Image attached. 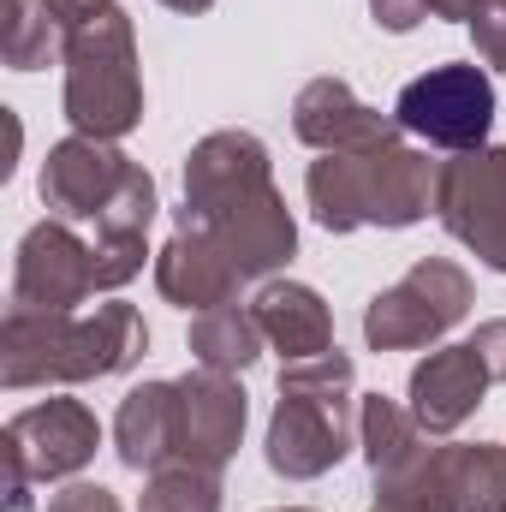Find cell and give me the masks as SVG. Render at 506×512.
Masks as SVG:
<instances>
[{
    "instance_id": "obj_27",
    "label": "cell",
    "mask_w": 506,
    "mask_h": 512,
    "mask_svg": "<svg viewBox=\"0 0 506 512\" xmlns=\"http://www.w3.org/2000/svg\"><path fill=\"white\" fill-rule=\"evenodd\" d=\"M471 346H477V358L489 364V376H495V382H506V316L483 322V328L471 334Z\"/></svg>"
},
{
    "instance_id": "obj_11",
    "label": "cell",
    "mask_w": 506,
    "mask_h": 512,
    "mask_svg": "<svg viewBox=\"0 0 506 512\" xmlns=\"http://www.w3.org/2000/svg\"><path fill=\"white\" fill-rule=\"evenodd\" d=\"M131 167L137 161H131L120 143L72 131L42 161V203H48L54 221H96L114 203V191L131 179Z\"/></svg>"
},
{
    "instance_id": "obj_10",
    "label": "cell",
    "mask_w": 506,
    "mask_h": 512,
    "mask_svg": "<svg viewBox=\"0 0 506 512\" xmlns=\"http://www.w3.org/2000/svg\"><path fill=\"white\" fill-rule=\"evenodd\" d=\"M96 292V245L72 233V221H36L12 262V310L72 316Z\"/></svg>"
},
{
    "instance_id": "obj_25",
    "label": "cell",
    "mask_w": 506,
    "mask_h": 512,
    "mask_svg": "<svg viewBox=\"0 0 506 512\" xmlns=\"http://www.w3.org/2000/svg\"><path fill=\"white\" fill-rule=\"evenodd\" d=\"M48 512H120V495L114 489H102V483H66Z\"/></svg>"
},
{
    "instance_id": "obj_17",
    "label": "cell",
    "mask_w": 506,
    "mask_h": 512,
    "mask_svg": "<svg viewBox=\"0 0 506 512\" xmlns=\"http://www.w3.org/2000/svg\"><path fill=\"white\" fill-rule=\"evenodd\" d=\"M251 316H256V328H262V340H268L286 364L334 352V316H328L322 292L304 286V280H262Z\"/></svg>"
},
{
    "instance_id": "obj_6",
    "label": "cell",
    "mask_w": 506,
    "mask_h": 512,
    "mask_svg": "<svg viewBox=\"0 0 506 512\" xmlns=\"http://www.w3.org/2000/svg\"><path fill=\"white\" fill-rule=\"evenodd\" d=\"M102 447V423L84 399H42L6 417L0 429V459H6V512H30L36 483H66L78 477Z\"/></svg>"
},
{
    "instance_id": "obj_2",
    "label": "cell",
    "mask_w": 506,
    "mask_h": 512,
    "mask_svg": "<svg viewBox=\"0 0 506 512\" xmlns=\"http://www.w3.org/2000/svg\"><path fill=\"white\" fill-rule=\"evenodd\" d=\"M149 352V328L137 304H102L96 316H42V310H6L0 322V387H54V382H102L126 376Z\"/></svg>"
},
{
    "instance_id": "obj_28",
    "label": "cell",
    "mask_w": 506,
    "mask_h": 512,
    "mask_svg": "<svg viewBox=\"0 0 506 512\" xmlns=\"http://www.w3.org/2000/svg\"><path fill=\"white\" fill-rule=\"evenodd\" d=\"M48 6H54V18H60L66 30H78L84 18H96V12H102V6H114V0H48Z\"/></svg>"
},
{
    "instance_id": "obj_19",
    "label": "cell",
    "mask_w": 506,
    "mask_h": 512,
    "mask_svg": "<svg viewBox=\"0 0 506 512\" xmlns=\"http://www.w3.org/2000/svg\"><path fill=\"white\" fill-rule=\"evenodd\" d=\"M185 346H191V358L203 364V370H221V376H245L256 358H262V328H256L251 310H239V304H221V310H203V316H191V334H185Z\"/></svg>"
},
{
    "instance_id": "obj_22",
    "label": "cell",
    "mask_w": 506,
    "mask_h": 512,
    "mask_svg": "<svg viewBox=\"0 0 506 512\" xmlns=\"http://www.w3.org/2000/svg\"><path fill=\"white\" fill-rule=\"evenodd\" d=\"M66 36H72V30L54 18L48 0H12V18H6V42H0V54H6L12 72H42L54 54H66Z\"/></svg>"
},
{
    "instance_id": "obj_7",
    "label": "cell",
    "mask_w": 506,
    "mask_h": 512,
    "mask_svg": "<svg viewBox=\"0 0 506 512\" xmlns=\"http://www.w3.org/2000/svg\"><path fill=\"white\" fill-rule=\"evenodd\" d=\"M465 316H471V274L447 256H423L387 292L370 298L364 340L370 352H417V346H435Z\"/></svg>"
},
{
    "instance_id": "obj_12",
    "label": "cell",
    "mask_w": 506,
    "mask_h": 512,
    "mask_svg": "<svg viewBox=\"0 0 506 512\" xmlns=\"http://www.w3.org/2000/svg\"><path fill=\"white\" fill-rule=\"evenodd\" d=\"M245 417H251V393L239 387V376L197 364L191 376H179V459L173 465L227 471V459L245 441Z\"/></svg>"
},
{
    "instance_id": "obj_16",
    "label": "cell",
    "mask_w": 506,
    "mask_h": 512,
    "mask_svg": "<svg viewBox=\"0 0 506 512\" xmlns=\"http://www.w3.org/2000/svg\"><path fill=\"white\" fill-rule=\"evenodd\" d=\"M155 209H161V197H155L149 167H131V179L114 191V203L90 221L96 227V292H120L126 280L143 274Z\"/></svg>"
},
{
    "instance_id": "obj_30",
    "label": "cell",
    "mask_w": 506,
    "mask_h": 512,
    "mask_svg": "<svg viewBox=\"0 0 506 512\" xmlns=\"http://www.w3.org/2000/svg\"><path fill=\"white\" fill-rule=\"evenodd\" d=\"M161 6H173V12H209L215 0H161Z\"/></svg>"
},
{
    "instance_id": "obj_23",
    "label": "cell",
    "mask_w": 506,
    "mask_h": 512,
    "mask_svg": "<svg viewBox=\"0 0 506 512\" xmlns=\"http://www.w3.org/2000/svg\"><path fill=\"white\" fill-rule=\"evenodd\" d=\"M143 512H221V471L161 465L143 483Z\"/></svg>"
},
{
    "instance_id": "obj_24",
    "label": "cell",
    "mask_w": 506,
    "mask_h": 512,
    "mask_svg": "<svg viewBox=\"0 0 506 512\" xmlns=\"http://www.w3.org/2000/svg\"><path fill=\"white\" fill-rule=\"evenodd\" d=\"M471 42L489 72H506V0H483L471 12Z\"/></svg>"
},
{
    "instance_id": "obj_4",
    "label": "cell",
    "mask_w": 506,
    "mask_h": 512,
    "mask_svg": "<svg viewBox=\"0 0 506 512\" xmlns=\"http://www.w3.org/2000/svg\"><path fill=\"white\" fill-rule=\"evenodd\" d=\"M352 435H358L352 358L340 346L280 370V399L268 411V441H262V459L274 477H286V483L328 477L352 453Z\"/></svg>"
},
{
    "instance_id": "obj_8",
    "label": "cell",
    "mask_w": 506,
    "mask_h": 512,
    "mask_svg": "<svg viewBox=\"0 0 506 512\" xmlns=\"http://www.w3.org/2000/svg\"><path fill=\"white\" fill-rule=\"evenodd\" d=\"M393 120H399V131H411L447 155L483 149L489 126H495V84L483 66H435L399 90Z\"/></svg>"
},
{
    "instance_id": "obj_15",
    "label": "cell",
    "mask_w": 506,
    "mask_h": 512,
    "mask_svg": "<svg viewBox=\"0 0 506 512\" xmlns=\"http://www.w3.org/2000/svg\"><path fill=\"white\" fill-rule=\"evenodd\" d=\"M155 286L167 304L203 316V310H221L239 298L245 274L233 268V256L221 251L209 233H191V227H173V239L155 251Z\"/></svg>"
},
{
    "instance_id": "obj_5",
    "label": "cell",
    "mask_w": 506,
    "mask_h": 512,
    "mask_svg": "<svg viewBox=\"0 0 506 512\" xmlns=\"http://www.w3.org/2000/svg\"><path fill=\"white\" fill-rule=\"evenodd\" d=\"M66 120L84 137L120 143L143 126V78H137V36L120 6H102L66 36Z\"/></svg>"
},
{
    "instance_id": "obj_14",
    "label": "cell",
    "mask_w": 506,
    "mask_h": 512,
    "mask_svg": "<svg viewBox=\"0 0 506 512\" xmlns=\"http://www.w3.org/2000/svg\"><path fill=\"white\" fill-rule=\"evenodd\" d=\"M495 387L489 376V364L477 358V346L465 340V346H435L417 370H411V417L429 429V435H453L477 405H483V393Z\"/></svg>"
},
{
    "instance_id": "obj_18",
    "label": "cell",
    "mask_w": 506,
    "mask_h": 512,
    "mask_svg": "<svg viewBox=\"0 0 506 512\" xmlns=\"http://www.w3.org/2000/svg\"><path fill=\"white\" fill-rule=\"evenodd\" d=\"M114 453L126 471H161L179 459V382H143L120 399Z\"/></svg>"
},
{
    "instance_id": "obj_13",
    "label": "cell",
    "mask_w": 506,
    "mask_h": 512,
    "mask_svg": "<svg viewBox=\"0 0 506 512\" xmlns=\"http://www.w3.org/2000/svg\"><path fill=\"white\" fill-rule=\"evenodd\" d=\"M292 131L322 155H358V149L399 143V120L358 102V90L346 78H310L292 102Z\"/></svg>"
},
{
    "instance_id": "obj_20",
    "label": "cell",
    "mask_w": 506,
    "mask_h": 512,
    "mask_svg": "<svg viewBox=\"0 0 506 512\" xmlns=\"http://www.w3.org/2000/svg\"><path fill=\"white\" fill-rule=\"evenodd\" d=\"M358 441H364V459H370V477H387L399 465H411L423 447H429V429L411 417V405L387 399V393H370L358 405Z\"/></svg>"
},
{
    "instance_id": "obj_26",
    "label": "cell",
    "mask_w": 506,
    "mask_h": 512,
    "mask_svg": "<svg viewBox=\"0 0 506 512\" xmlns=\"http://www.w3.org/2000/svg\"><path fill=\"white\" fill-rule=\"evenodd\" d=\"M370 12H376L381 30H393V36H405V30H417V24L429 18L423 0H370Z\"/></svg>"
},
{
    "instance_id": "obj_29",
    "label": "cell",
    "mask_w": 506,
    "mask_h": 512,
    "mask_svg": "<svg viewBox=\"0 0 506 512\" xmlns=\"http://www.w3.org/2000/svg\"><path fill=\"white\" fill-rule=\"evenodd\" d=\"M429 6V18H459V24H471V12L483 6V0H423Z\"/></svg>"
},
{
    "instance_id": "obj_31",
    "label": "cell",
    "mask_w": 506,
    "mask_h": 512,
    "mask_svg": "<svg viewBox=\"0 0 506 512\" xmlns=\"http://www.w3.org/2000/svg\"><path fill=\"white\" fill-rule=\"evenodd\" d=\"M274 512H316V507H274Z\"/></svg>"
},
{
    "instance_id": "obj_3",
    "label": "cell",
    "mask_w": 506,
    "mask_h": 512,
    "mask_svg": "<svg viewBox=\"0 0 506 512\" xmlns=\"http://www.w3.org/2000/svg\"><path fill=\"white\" fill-rule=\"evenodd\" d=\"M435 179L441 161L405 143H381L358 155H322L304 173V197L316 227L328 233H358V227H411L435 209Z\"/></svg>"
},
{
    "instance_id": "obj_9",
    "label": "cell",
    "mask_w": 506,
    "mask_h": 512,
    "mask_svg": "<svg viewBox=\"0 0 506 512\" xmlns=\"http://www.w3.org/2000/svg\"><path fill=\"white\" fill-rule=\"evenodd\" d=\"M435 215L471 256L506 274V143H483L441 161Z\"/></svg>"
},
{
    "instance_id": "obj_21",
    "label": "cell",
    "mask_w": 506,
    "mask_h": 512,
    "mask_svg": "<svg viewBox=\"0 0 506 512\" xmlns=\"http://www.w3.org/2000/svg\"><path fill=\"white\" fill-rule=\"evenodd\" d=\"M447 495L459 512H506V447L495 441L447 447Z\"/></svg>"
},
{
    "instance_id": "obj_1",
    "label": "cell",
    "mask_w": 506,
    "mask_h": 512,
    "mask_svg": "<svg viewBox=\"0 0 506 512\" xmlns=\"http://www.w3.org/2000/svg\"><path fill=\"white\" fill-rule=\"evenodd\" d=\"M173 227L209 233L245 280H268L298 251L292 209L274 191L268 149L251 131H209L185 155V203H179Z\"/></svg>"
}]
</instances>
